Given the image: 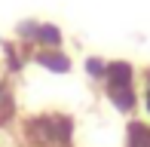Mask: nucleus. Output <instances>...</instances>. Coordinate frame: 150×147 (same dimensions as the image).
Returning <instances> with one entry per match:
<instances>
[{
    "mask_svg": "<svg viewBox=\"0 0 150 147\" xmlns=\"http://www.w3.org/2000/svg\"><path fill=\"white\" fill-rule=\"evenodd\" d=\"M74 132H77V123L64 110L28 113L18 123V135L25 147H74Z\"/></svg>",
    "mask_w": 150,
    "mask_h": 147,
    "instance_id": "obj_1",
    "label": "nucleus"
},
{
    "mask_svg": "<svg viewBox=\"0 0 150 147\" xmlns=\"http://www.w3.org/2000/svg\"><path fill=\"white\" fill-rule=\"evenodd\" d=\"M104 98L110 101V107L132 119L138 110V89H135V64L132 61H107V74H104Z\"/></svg>",
    "mask_w": 150,
    "mask_h": 147,
    "instance_id": "obj_2",
    "label": "nucleus"
},
{
    "mask_svg": "<svg viewBox=\"0 0 150 147\" xmlns=\"http://www.w3.org/2000/svg\"><path fill=\"white\" fill-rule=\"evenodd\" d=\"M16 40L28 52H34V49H61L64 46L61 28L52 25V22H40V18H22L16 25Z\"/></svg>",
    "mask_w": 150,
    "mask_h": 147,
    "instance_id": "obj_3",
    "label": "nucleus"
},
{
    "mask_svg": "<svg viewBox=\"0 0 150 147\" xmlns=\"http://www.w3.org/2000/svg\"><path fill=\"white\" fill-rule=\"evenodd\" d=\"M28 61L40 64V68L49 71V74H71V68H74L71 55H67L64 49H34Z\"/></svg>",
    "mask_w": 150,
    "mask_h": 147,
    "instance_id": "obj_4",
    "label": "nucleus"
},
{
    "mask_svg": "<svg viewBox=\"0 0 150 147\" xmlns=\"http://www.w3.org/2000/svg\"><path fill=\"white\" fill-rule=\"evenodd\" d=\"M9 123H16V92L6 74H0V129Z\"/></svg>",
    "mask_w": 150,
    "mask_h": 147,
    "instance_id": "obj_5",
    "label": "nucleus"
},
{
    "mask_svg": "<svg viewBox=\"0 0 150 147\" xmlns=\"http://www.w3.org/2000/svg\"><path fill=\"white\" fill-rule=\"evenodd\" d=\"M122 147H150V123L147 119L132 117L126 123V141Z\"/></svg>",
    "mask_w": 150,
    "mask_h": 147,
    "instance_id": "obj_6",
    "label": "nucleus"
},
{
    "mask_svg": "<svg viewBox=\"0 0 150 147\" xmlns=\"http://www.w3.org/2000/svg\"><path fill=\"white\" fill-rule=\"evenodd\" d=\"M86 74H89L92 80H104V74H107V58H98V55H89L86 58Z\"/></svg>",
    "mask_w": 150,
    "mask_h": 147,
    "instance_id": "obj_7",
    "label": "nucleus"
},
{
    "mask_svg": "<svg viewBox=\"0 0 150 147\" xmlns=\"http://www.w3.org/2000/svg\"><path fill=\"white\" fill-rule=\"evenodd\" d=\"M141 101H144V110L150 117V68L144 71V89H141Z\"/></svg>",
    "mask_w": 150,
    "mask_h": 147,
    "instance_id": "obj_8",
    "label": "nucleus"
}]
</instances>
